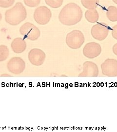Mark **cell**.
<instances>
[{
    "instance_id": "cell-16",
    "label": "cell",
    "mask_w": 117,
    "mask_h": 132,
    "mask_svg": "<svg viewBox=\"0 0 117 132\" xmlns=\"http://www.w3.org/2000/svg\"><path fill=\"white\" fill-rule=\"evenodd\" d=\"M9 55V50L5 45L0 46V62L4 61Z\"/></svg>"
},
{
    "instance_id": "cell-7",
    "label": "cell",
    "mask_w": 117,
    "mask_h": 132,
    "mask_svg": "<svg viewBox=\"0 0 117 132\" xmlns=\"http://www.w3.org/2000/svg\"><path fill=\"white\" fill-rule=\"evenodd\" d=\"M8 70L11 73L18 75L22 73L25 68V63L23 59L19 57H13L7 63Z\"/></svg>"
},
{
    "instance_id": "cell-2",
    "label": "cell",
    "mask_w": 117,
    "mask_h": 132,
    "mask_svg": "<svg viewBox=\"0 0 117 132\" xmlns=\"http://www.w3.org/2000/svg\"><path fill=\"white\" fill-rule=\"evenodd\" d=\"M26 10L22 3L18 2L13 7L7 10L5 13V20L11 26H17L26 19Z\"/></svg>"
},
{
    "instance_id": "cell-6",
    "label": "cell",
    "mask_w": 117,
    "mask_h": 132,
    "mask_svg": "<svg viewBox=\"0 0 117 132\" xmlns=\"http://www.w3.org/2000/svg\"><path fill=\"white\" fill-rule=\"evenodd\" d=\"M110 28L107 24L104 23L94 25L91 30V34L95 39L103 41L107 37Z\"/></svg>"
},
{
    "instance_id": "cell-5",
    "label": "cell",
    "mask_w": 117,
    "mask_h": 132,
    "mask_svg": "<svg viewBox=\"0 0 117 132\" xmlns=\"http://www.w3.org/2000/svg\"><path fill=\"white\" fill-rule=\"evenodd\" d=\"M51 10L45 6H41L37 8L34 13L35 22L41 25L48 24L51 18Z\"/></svg>"
},
{
    "instance_id": "cell-20",
    "label": "cell",
    "mask_w": 117,
    "mask_h": 132,
    "mask_svg": "<svg viewBox=\"0 0 117 132\" xmlns=\"http://www.w3.org/2000/svg\"><path fill=\"white\" fill-rule=\"evenodd\" d=\"M112 35L113 38L117 40V24L113 27Z\"/></svg>"
},
{
    "instance_id": "cell-18",
    "label": "cell",
    "mask_w": 117,
    "mask_h": 132,
    "mask_svg": "<svg viewBox=\"0 0 117 132\" xmlns=\"http://www.w3.org/2000/svg\"><path fill=\"white\" fill-rule=\"evenodd\" d=\"M15 2V0H0V7L8 8L11 6Z\"/></svg>"
},
{
    "instance_id": "cell-17",
    "label": "cell",
    "mask_w": 117,
    "mask_h": 132,
    "mask_svg": "<svg viewBox=\"0 0 117 132\" xmlns=\"http://www.w3.org/2000/svg\"><path fill=\"white\" fill-rule=\"evenodd\" d=\"M47 5L53 9H57L61 6L63 0H45Z\"/></svg>"
},
{
    "instance_id": "cell-4",
    "label": "cell",
    "mask_w": 117,
    "mask_h": 132,
    "mask_svg": "<svg viewBox=\"0 0 117 132\" xmlns=\"http://www.w3.org/2000/svg\"><path fill=\"white\" fill-rule=\"evenodd\" d=\"M20 32L24 38L31 41L37 40L41 35L39 29L34 24L29 22L25 23L21 26Z\"/></svg>"
},
{
    "instance_id": "cell-21",
    "label": "cell",
    "mask_w": 117,
    "mask_h": 132,
    "mask_svg": "<svg viewBox=\"0 0 117 132\" xmlns=\"http://www.w3.org/2000/svg\"><path fill=\"white\" fill-rule=\"evenodd\" d=\"M112 50L113 53L117 56V43L113 46Z\"/></svg>"
},
{
    "instance_id": "cell-8",
    "label": "cell",
    "mask_w": 117,
    "mask_h": 132,
    "mask_svg": "<svg viewBox=\"0 0 117 132\" xmlns=\"http://www.w3.org/2000/svg\"><path fill=\"white\" fill-rule=\"evenodd\" d=\"M101 69L104 76L108 77L117 76V60L108 58L101 65Z\"/></svg>"
},
{
    "instance_id": "cell-22",
    "label": "cell",
    "mask_w": 117,
    "mask_h": 132,
    "mask_svg": "<svg viewBox=\"0 0 117 132\" xmlns=\"http://www.w3.org/2000/svg\"><path fill=\"white\" fill-rule=\"evenodd\" d=\"M113 2L117 5V0H112Z\"/></svg>"
},
{
    "instance_id": "cell-3",
    "label": "cell",
    "mask_w": 117,
    "mask_h": 132,
    "mask_svg": "<svg viewBox=\"0 0 117 132\" xmlns=\"http://www.w3.org/2000/svg\"><path fill=\"white\" fill-rule=\"evenodd\" d=\"M66 41L67 45L71 48H80L85 41L84 35L80 30H73L67 34Z\"/></svg>"
},
{
    "instance_id": "cell-11",
    "label": "cell",
    "mask_w": 117,
    "mask_h": 132,
    "mask_svg": "<svg viewBox=\"0 0 117 132\" xmlns=\"http://www.w3.org/2000/svg\"><path fill=\"white\" fill-rule=\"evenodd\" d=\"M99 70L96 64L92 61H86L83 64V71L79 75V77H97Z\"/></svg>"
},
{
    "instance_id": "cell-12",
    "label": "cell",
    "mask_w": 117,
    "mask_h": 132,
    "mask_svg": "<svg viewBox=\"0 0 117 132\" xmlns=\"http://www.w3.org/2000/svg\"><path fill=\"white\" fill-rule=\"evenodd\" d=\"M11 48L15 53H21L26 50V43L22 38H15L11 43Z\"/></svg>"
},
{
    "instance_id": "cell-19",
    "label": "cell",
    "mask_w": 117,
    "mask_h": 132,
    "mask_svg": "<svg viewBox=\"0 0 117 132\" xmlns=\"http://www.w3.org/2000/svg\"><path fill=\"white\" fill-rule=\"evenodd\" d=\"M25 5L29 7H34L40 4L41 0H23Z\"/></svg>"
},
{
    "instance_id": "cell-15",
    "label": "cell",
    "mask_w": 117,
    "mask_h": 132,
    "mask_svg": "<svg viewBox=\"0 0 117 132\" xmlns=\"http://www.w3.org/2000/svg\"><path fill=\"white\" fill-rule=\"evenodd\" d=\"M81 3L85 8L88 10H93L98 6L99 0H81Z\"/></svg>"
},
{
    "instance_id": "cell-13",
    "label": "cell",
    "mask_w": 117,
    "mask_h": 132,
    "mask_svg": "<svg viewBox=\"0 0 117 132\" xmlns=\"http://www.w3.org/2000/svg\"><path fill=\"white\" fill-rule=\"evenodd\" d=\"M85 17L89 23H96L99 18L98 12L96 9L88 10L85 13Z\"/></svg>"
},
{
    "instance_id": "cell-1",
    "label": "cell",
    "mask_w": 117,
    "mask_h": 132,
    "mask_svg": "<svg viewBox=\"0 0 117 132\" xmlns=\"http://www.w3.org/2000/svg\"><path fill=\"white\" fill-rule=\"evenodd\" d=\"M83 13L80 6L74 3L66 5L61 10L59 20L66 26H73L80 22L83 18Z\"/></svg>"
},
{
    "instance_id": "cell-23",
    "label": "cell",
    "mask_w": 117,
    "mask_h": 132,
    "mask_svg": "<svg viewBox=\"0 0 117 132\" xmlns=\"http://www.w3.org/2000/svg\"><path fill=\"white\" fill-rule=\"evenodd\" d=\"M2 19V14L0 13V21H1V20Z\"/></svg>"
},
{
    "instance_id": "cell-9",
    "label": "cell",
    "mask_w": 117,
    "mask_h": 132,
    "mask_svg": "<svg viewBox=\"0 0 117 132\" xmlns=\"http://www.w3.org/2000/svg\"><path fill=\"white\" fill-rule=\"evenodd\" d=\"M29 61L34 66L42 65L46 58V53L39 48H33L28 53Z\"/></svg>"
},
{
    "instance_id": "cell-10",
    "label": "cell",
    "mask_w": 117,
    "mask_h": 132,
    "mask_svg": "<svg viewBox=\"0 0 117 132\" xmlns=\"http://www.w3.org/2000/svg\"><path fill=\"white\" fill-rule=\"evenodd\" d=\"M102 52V47L97 43H88L83 48V54L89 59H93L98 56Z\"/></svg>"
},
{
    "instance_id": "cell-14",
    "label": "cell",
    "mask_w": 117,
    "mask_h": 132,
    "mask_svg": "<svg viewBox=\"0 0 117 132\" xmlns=\"http://www.w3.org/2000/svg\"><path fill=\"white\" fill-rule=\"evenodd\" d=\"M108 19L111 22L117 21V8L114 6H109L106 10Z\"/></svg>"
}]
</instances>
